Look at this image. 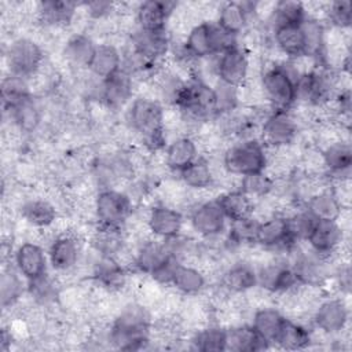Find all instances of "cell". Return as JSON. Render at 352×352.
Returning a JSON list of instances; mask_svg holds the SVG:
<instances>
[{
    "instance_id": "cell-1",
    "label": "cell",
    "mask_w": 352,
    "mask_h": 352,
    "mask_svg": "<svg viewBox=\"0 0 352 352\" xmlns=\"http://www.w3.org/2000/svg\"><path fill=\"white\" fill-rule=\"evenodd\" d=\"M151 309L129 300L116 314L109 324V345L124 351H139L151 342Z\"/></svg>"
},
{
    "instance_id": "cell-2",
    "label": "cell",
    "mask_w": 352,
    "mask_h": 352,
    "mask_svg": "<svg viewBox=\"0 0 352 352\" xmlns=\"http://www.w3.org/2000/svg\"><path fill=\"white\" fill-rule=\"evenodd\" d=\"M162 103L154 98L136 95L125 109V124L151 154L164 151L168 139L164 129Z\"/></svg>"
},
{
    "instance_id": "cell-3",
    "label": "cell",
    "mask_w": 352,
    "mask_h": 352,
    "mask_svg": "<svg viewBox=\"0 0 352 352\" xmlns=\"http://www.w3.org/2000/svg\"><path fill=\"white\" fill-rule=\"evenodd\" d=\"M263 63L260 85L267 103L274 110H292L296 104V76L287 60Z\"/></svg>"
},
{
    "instance_id": "cell-4",
    "label": "cell",
    "mask_w": 352,
    "mask_h": 352,
    "mask_svg": "<svg viewBox=\"0 0 352 352\" xmlns=\"http://www.w3.org/2000/svg\"><path fill=\"white\" fill-rule=\"evenodd\" d=\"M221 162L226 172L242 177L264 172L268 162V150L260 139L235 140L221 153Z\"/></svg>"
},
{
    "instance_id": "cell-5",
    "label": "cell",
    "mask_w": 352,
    "mask_h": 352,
    "mask_svg": "<svg viewBox=\"0 0 352 352\" xmlns=\"http://www.w3.org/2000/svg\"><path fill=\"white\" fill-rule=\"evenodd\" d=\"M4 62L11 74L32 78L45 63L43 45L32 36H16L4 48Z\"/></svg>"
},
{
    "instance_id": "cell-6",
    "label": "cell",
    "mask_w": 352,
    "mask_h": 352,
    "mask_svg": "<svg viewBox=\"0 0 352 352\" xmlns=\"http://www.w3.org/2000/svg\"><path fill=\"white\" fill-rule=\"evenodd\" d=\"M133 201L120 188H100L94 197V214L98 226L124 228L133 213Z\"/></svg>"
},
{
    "instance_id": "cell-7",
    "label": "cell",
    "mask_w": 352,
    "mask_h": 352,
    "mask_svg": "<svg viewBox=\"0 0 352 352\" xmlns=\"http://www.w3.org/2000/svg\"><path fill=\"white\" fill-rule=\"evenodd\" d=\"M349 318L348 297L324 296L312 311L311 324L314 329L334 337L349 329Z\"/></svg>"
},
{
    "instance_id": "cell-8",
    "label": "cell",
    "mask_w": 352,
    "mask_h": 352,
    "mask_svg": "<svg viewBox=\"0 0 352 352\" xmlns=\"http://www.w3.org/2000/svg\"><path fill=\"white\" fill-rule=\"evenodd\" d=\"M300 126L292 110H271L260 124L258 139L267 148L286 147L297 143Z\"/></svg>"
},
{
    "instance_id": "cell-9",
    "label": "cell",
    "mask_w": 352,
    "mask_h": 352,
    "mask_svg": "<svg viewBox=\"0 0 352 352\" xmlns=\"http://www.w3.org/2000/svg\"><path fill=\"white\" fill-rule=\"evenodd\" d=\"M45 249L50 268L56 274L74 272L84 254L81 236L73 228L54 236Z\"/></svg>"
},
{
    "instance_id": "cell-10",
    "label": "cell",
    "mask_w": 352,
    "mask_h": 352,
    "mask_svg": "<svg viewBox=\"0 0 352 352\" xmlns=\"http://www.w3.org/2000/svg\"><path fill=\"white\" fill-rule=\"evenodd\" d=\"M188 224L191 231L201 239L223 235L228 221L216 198L202 199L188 209Z\"/></svg>"
},
{
    "instance_id": "cell-11",
    "label": "cell",
    "mask_w": 352,
    "mask_h": 352,
    "mask_svg": "<svg viewBox=\"0 0 352 352\" xmlns=\"http://www.w3.org/2000/svg\"><path fill=\"white\" fill-rule=\"evenodd\" d=\"M12 264L26 282L40 279L48 274L50 268L47 249L40 242L22 241L15 246Z\"/></svg>"
},
{
    "instance_id": "cell-12",
    "label": "cell",
    "mask_w": 352,
    "mask_h": 352,
    "mask_svg": "<svg viewBox=\"0 0 352 352\" xmlns=\"http://www.w3.org/2000/svg\"><path fill=\"white\" fill-rule=\"evenodd\" d=\"M136 96V81L125 70H120L109 78L100 81L99 103L109 111L126 109L131 100Z\"/></svg>"
},
{
    "instance_id": "cell-13",
    "label": "cell",
    "mask_w": 352,
    "mask_h": 352,
    "mask_svg": "<svg viewBox=\"0 0 352 352\" xmlns=\"http://www.w3.org/2000/svg\"><path fill=\"white\" fill-rule=\"evenodd\" d=\"M214 74L217 81L241 87L249 77V52L238 45L220 55H214Z\"/></svg>"
},
{
    "instance_id": "cell-14",
    "label": "cell",
    "mask_w": 352,
    "mask_h": 352,
    "mask_svg": "<svg viewBox=\"0 0 352 352\" xmlns=\"http://www.w3.org/2000/svg\"><path fill=\"white\" fill-rule=\"evenodd\" d=\"M147 228L150 234L160 239H169L183 232L184 214L182 210L162 202L148 208Z\"/></svg>"
},
{
    "instance_id": "cell-15",
    "label": "cell",
    "mask_w": 352,
    "mask_h": 352,
    "mask_svg": "<svg viewBox=\"0 0 352 352\" xmlns=\"http://www.w3.org/2000/svg\"><path fill=\"white\" fill-rule=\"evenodd\" d=\"M216 283L230 294H243L257 286L256 265L248 258L238 257L221 270Z\"/></svg>"
},
{
    "instance_id": "cell-16",
    "label": "cell",
    "mask_w": 352,
    "mask_h": 352,
    "mask_svg": "<svg viewBox=\"0 0 352 352\" xmlns=\"http://www.w3.org/2000/svg\"><path fill=\"white\" fill-rule=\"evenodd\" d=\"M128 43L144 59H147L150 63L158 66V63L166 55H169L172 38H170V34L168 30L150 32V30H142V29L136 28L128 36Z\"/></svg>"
},
{
    "instance_id": "cell-17",
    "label": "cell",
    "mask_w": 352,
    "mask_h": 352,
    "mask_svg": "<svg viewBox=\"0 0 352 352\" xmlns=\"http://www.w3.org/2000/svg\"><path fill=\"white\" fill-rule=\"evenodd\" d=\"M199 154L198 140L192 135H180L170 139L164 148V164L168 172L179 173L192 164Z\"/></svg>"
},
{
    "instance_id": "cell-18",
    "label": "cell",
    "mask_w": 352,
    "mask_h": 352,
    "mask_svg": "<svg viewBox=\"0 0 352 352\" xmlns=\"http://www.w3.org/2000/svg\"><path fill=\"white\" fill-rule=\"evenodd\" d=\"M169 257L173 256L170 254L165 239H160L151 235L140 241L136 246L133 272L148 276Z\"/></svg>"
},
{
    "instance_id": "cell-19",
    "label": "cell",
    "mask_w": 352,
    "mask_h": 352,
    "mask_svg": "<svg viewBox=\"0 0 352 352\" xmlns=\"http://www.w3.org/2000/svg\"><path fill=\"white\" fill-rule=\"evenodd\" d=\"M96 45L98 43L89 33L74 32L66 38L62 47V56L70 69L76 72L88 70Z\"/></svg>"
},
{
    "instance_id": "cell-20",
    "label": "cell",
    "mask_w": 352,
    "mask_h": 352,
    "mask_svg": "<svg viewBox=\"0 0 352 352\" xmlns=\"http://www.w3.org/2000/svg\"><path fill=\"white\" fill-rule=\"evenodd\" d=\"M177 3L147 0L138 4L135 12L136 28L150 32L168 30V23Z\"/></svg>"
},
{
    "instance_id": "cell-21",
    "label": "cell",
    "mask_w": 352,
    "mask_h": 352,
    "mask_svg": "<svg viewBox=\"0 0 352 352\" xmlns=\"http://www.w3.org/2000/svg\"><path fill=\"white\" fill-rule=\"evenodd\" d=\"M21 220L34 228L44 230L51 227L59 217L58 208L50 198L29 197L19 204Z\"/></svg>"
},
{
    "instance_id": "cell-22",
    "label": "cell",
    "mask_w": 352,
    "mask_h": 352,
    "mask_svg": "<svg viewBox=\"0 0 352 352\" xmlns=\"http://www.w3.org/2000/svg\"><path fill=\"white\" fill-rule=\"evenodd\" d=\"M349 236L344 234L337 221H319L314 227L311 235L305 241L309 250L322 256L330 257L340 248L342 241Z\"/></svg>"
},
{
    "instance_id": "cell-23",
    "label": "cell",
    "mask_w": 352,
    "mask_h": 352,
    "mask_svg": "<svg viewBox=\"0 0 352 352\" xmlns=\"http://www.w3.org/2000/svg\"><path fill=\"white\" fill-rule=\"evenodd\" d=\"M4 116L23 135H30L38 129L43 121V110L34 95H29L12 106L3 109Z\"/></svg>"
},
{
    "instance_id": "cell-24",
    "label": "cell",
    "mask_w": 352,
    "mask_h": 352,
    "mask_svg": "<svg viewBox=\"0 0 352 352\" xmlns=\"http://www.w3.org/2000/svg\"><path fill=\"white\" fill-rule=\"evenodd\" d=\"M322 150L326 173L330 180L351 179L352 148L351 140L334 142Z\"/></svg>"
},
{
    "instance_id": "cell-25",
    "label": "cell",
    "mask_w": 352,
    "mask_h": 352,
    "mask_svg": "<svg viewBox=\"0 0 352 352\" xmlns=\"http://www.w3.org/2000/svg\"><path fill=\"white\" fill-rule=\"evenodd\" d=\"M122 67V51L110 41L98 43L88 72L98 80L103 81L120 72Z\"/></svg>"
},
{
    "instance_id": "cell-26",
    "label": "cell",
    "mask_w": 352,
    "mask_h": 352,
    "mask_svg": "<svg viewBox=\"0 0 352 352\" xmlns=\"http://www.w3.org/2000/svg\"><path fill=\"white\" fill-rule=\"evenodd\" d=\"M214 23L234 36H242L252 26L248 1L220 3Z\"/></svg>"
},
{
    "instance_id": "cell-27",
    "label": "cell",
    "mask_w": 352,
    "mask_h": 352,
    "mask_svg": "<svg viewBox=\"0 0 352 352\" xmlns=\"http://www.w3.org/2000/svg\"><path fill=\"white\" fill-rule=\"evenodd\" d=\"M78 3L72 1H40L37 23L47 29H65L72 26Z\"/></svg>"
},
{
    "instance_id": "cell-28",
    "label": "cell",
    "mask_w": 352,
    "mask_h": 352,
    "mask_svg": "<svg viewBox=\"0 0 352 352\" xmlns=\"http://www.w3.org/2000/svg\"><path fill=\"white\" fill-rule=\"evenodd\" d=\"M285 320L286 315L278 307L271 304L256 308L252 312V319L249 323L270 346H274Z\"/></svg>"
},
{
    "instance_id": "cell-29",
    "label": "cell",
    "mask_w": 352,
    "mask_h": 352,
    "mask_svg": "<svg viewBox=\"0 0 352 352\" xmlns=\"http://www.w3.org/2000/svg\"><path fill=\"white\" fill-rule=\"evenodd\" d=\"M271 45L286 59H294L305 54L301 25H282L270 32Z\"/></svg>"
},
{
    "instance_id": "cell-30",
    "label": "cell",
    "mask_w": 352,
    "mask_h": 352,
    "mask_svg": "<svg viewBox=\"0 0 352 352\" xmlns=\"http://www.w3.org/2000/svg\"><path fill=\"white\" fill-rule=\"evenodd\" d=\"M208 286L209 279L201 268L180 261L177 263L170 287H173L186 297H191L202 294Z\"/></svg>"
},
{
    "instance_id": "cell-31",
    "label": "cell",
    "mask_w": 352,
    "mask_h": 352,
    "mask_svg": "<svg viewBox=\"0 0 352 352\" xmlns=\"http://www.w3.org/2000/svg\"><path fill=\"white\" fill-rule=\"evenodd\" d=\"M271 346L254 331L250 323H238L227 327V348L234 352H258Z\"/></svg>"
},
{
    "instance_id": "cell-32",
    "label": "cell",
    "mask_w": 352,
    "mask_h": 352,
    "mask_svg": "<svg viewBox=\"0 0 352 352\" xmlns=\"http://www.w3.org/2000/svg\"><path fill=\"white\" fill-rule=\"evenodd\" d=\"M177 179L190 191H208L216 187L214 176L208 157H198L192 164L177 173Z\"/></svg>"
},
{
    "instance_id": "cell-33",
    "label": "cell",
    "mask_w": 352,
    "mask_h": 352,
    "mask_svg": "<svg viewBox=\"0 0 352 352\" xmlns=\"http://www.w3.org/2000/svg\"><path fill=\"white\" fill-rule=\"evenodd\" d=\"M216 201L228 223L238 221L253 214L254 201L239 188L221 191L216 195Z\"/></svg>"
},
{
    "instance_id": "cell-34",
    "label": "cell",
    "mask_w": 352,
    "mask_h": 352,
    "mask_svg": "<svg viewBox=\"0 0 352 352\" xmlns=\"http://www.w3.org/2000/svg\"><path fill=\"white\" fill-rule=\"evenodd\" d=\"M312 345V327L286 318L274 346L285 351H301Z\"/></svg>"
},
{
    "instance_id": "cell-35",
    "label": "cell",
    "mask_w": 352,
    "mask_h": 352,
    "mask_svg": "<svg viewBox=\"0 0 352 352\" xmlns=\"http://www.w3.org/2000/svg\"><path fill=\"white\" fill-rule=\"evenodd\" d=\"M190 348L202 352H223L227 348V327L209 323L195 329L190 337Z\"/></svg>"
},
{
    "instance_id": "cell-36",
    "label": "cell",
    "mask_w": 352,
    "mask_h": 352,
    "mask_svg": "<svg viewBox=\"0 0 352 352\" xmlns=\"http://www.w3.org/2000/svg\"><path fill=\"white\" fill-rule=\"evenodd\" d=\"M25 293H28L26 279L14 265H6L0 278V298L3 309H12L22 300Z\"/></svg>"
},
{
    "instance_id": "cell-37",
    "label": "cell",
    "mask_w": 352,
    "mask_h": 352,
    "mask_svg": "<svg viewBox=\"0 0 352 352\" xmlns=\"http://www.w3.org/2000/svg\"><path fill=\"white\" fill-rule=\"evenodd\" d=\"M304 206L319 221H336L344 210L331 187L314 194Z\"/></svg>"
},
{
    "instance_id": "cell-38",
    "label": "cell",
    "mask_w": 352,
    "mask_h": 352,
    "mask_svg": "<svg viewBox=\"0 0 352 352\" xmlns=\"http://www.w3.org/2000/svg\"><path fill=\"white\" fill-rule=\"evenodd\" d=\"M183 50L191 59H205L212 54L210 22H201L192 26L183 40Z\"/></svg>"
},
{
    "instance_id": "cell-39",
    "label": "cell",
    "mask_w": 352,
    "mask_h": 352,
    "mask_svg": "<svg viewBox=\"0 0 352 352\" xmlns=\"http://www.w3.org/2000/svg\"><path fill=\"white\" fill-rule=\"evenodd\" d=\"M304 19H305V12L302 7V1H290V0L276 1L272 15L267 22H264V28H267V32L270 33L276 26L301 25Z\"/></svg>"
},
{
    "instance_id": "cell-40",
    "label": "cell",
    "mask_w": 352,
    "mask_h": 352,
    "mask_svg": "<svg viewBox=\"0 0 352 352\" xmlns=\"http://www.w3.org/2000/svg\"><path fill=\"white\" fill-rule=\"evenodd\" d=\"M238 188L243 191L253 201H258L267 198L272 194L274 190V179L264 170L248 176L239 177Z\"/></svg>"
},
{
    "instance_id": "cell-41",
    "label": "cell",
    "mask_w": 352,
    "mask_h": 352,
    "mask_svg": "<svg viewBox=\"0 0 352 352\" xmlns=\"http://www.w3.org/2000/svg\"><path fill=\"white\" fill-rule=\"evenodd\" d=\"M286 221L289 234L297 243H305L318 223V220L305 209V206L296 210L286 219Z\"/></svg>"
},
{
    "instance_id": "cell-42",
    "label": "cell",
    "mask_w": 352,
    "mask_h": 352,
    "mask_svg": "<svg viewBox=\"0 0 352 352\" xmlns=\"http://www.w3.org/2000/svg\"><path fill=\"white\" fill-rule=\"evenodd\" d=\"M352 21V4L348 0L330 1L327 6L324 23L327 28L348 30L351 29Z\"/></svg>"
},
{
    "instance_id": "cell-43",
    "label": "cell",
    "mask_w": 352,
    "mask_h": 352,
    "mask_svg": "<svg viewBox=\"0 0 352 352\" xmlns=\"http://www.w3.org/2000/svg\"><path fill=\"white\" fill-rule=\"evenodd\" d=\"M213 89H214V95H216L217 116L241 107L238 87H232V85L216 81L213 84Z\"/></svg>"
},
{
    "instance_id": "cell-44",
    "label": "cell",
    "mask_w": 352,
    "mask_h": 352,
    "mask_svg": "<svg viewBox=\"0 0 352 352\" xmlns=\"http://www.w3.org/2000/svg\"><path fill=\"white\" fill-rule=\"evenodd\" d=\"M239 45V37L221 29L214 22H210V47L213 55H220Z\"/></svg>"
}]
</instances>
